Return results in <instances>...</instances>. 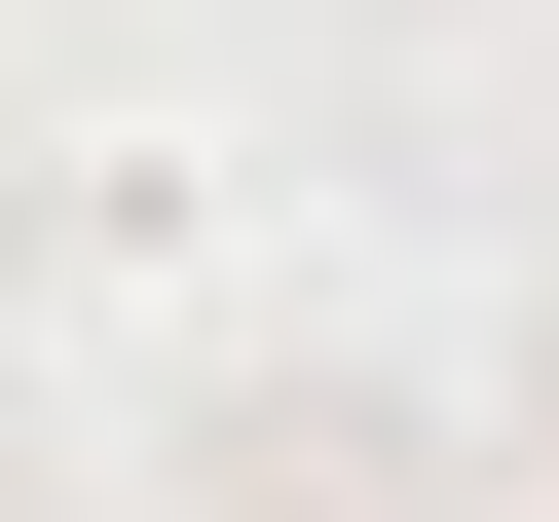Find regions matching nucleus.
Wrapping results in <instances>:
<instances>
[]
</instances>
